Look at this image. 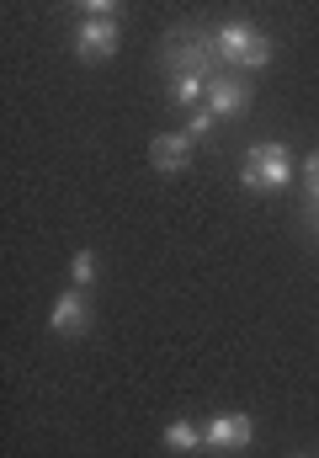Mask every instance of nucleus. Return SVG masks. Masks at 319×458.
<instances>
[{
	"mask_svg": "<svg viewBox=\"0 0 319 458\" xmlns=\"http://www.w3.org/2000/svg\"><path fill=\"white\" fill-rule=\"evenodd\" d=\"M213 43H218V59L234 64V70H266L272 64V38L245 27V21H223L213 32Z\"/></svg>",
	"mask_w": 319,
	"mask_h": 458,
	"instance_id": "obj_2",
	"label": "nucleus"
},
{
	"mask_svg": "<svg viewBox=\"0 0 319 458\" xmlns=\"http://www.w3.org/2000/svg\"><path fill=\"white\" fill-rule=\"evenodd\" d=\"M91 326V304H86V288H70L59 304H54V315H48V331H59V336H80Z\"/></svg>",
	"mask_w": 319,
	"mask_h": 458,
	"instance_id": "obj_7",
	"label": "nucleus"
},
{
	"mask_svg": "<svg viewBox=\"0 0 319 458\" xmlns=\"http://www.w3.org/2000/svg\"><path fill=\"white\" fill-rule=\"evenodd\" d=\"M315 234H319V208H315Z\"/></svg>",
	"mask_w": 319,
	"mask_h": 458,
	"instance_id": "obj_14",
	"label": "nucleus"
},
{
	"mask_svg": "<svg viewBox=\"0 0 319 458\" xmlns=\"http://www.w3.org/2000/svg\"><path fill=\"white\" fill-rule=\"evenodd\" d=\"M165 448H171V454H192V448H203V432H197L192 421H171V427H165Z\"/></svg>",
	"mask_w": 319,
	"mask_h": 458,
	"instance_id": "obj_9",
	"label": "nucleus"
},
{
	"mask_svg": "<svg viewBox=\"0 0 319 458\" xmlns=\"http://www.w3.org/2000/svg\"><path fill=\"white\" fill-rule=\"evenodd\" d=\"M203 97H208L203 107H208L213 117H239L250 107V81H245V75H218V81H208Z\"/></svg>",
	"mask_w": 319,
	"mask_h": 458,
	"instance_id": "obj_5",
	"label": "nucleus"
},
{
	"mask_svg": "<svg viewBox=\"0 0 319 458\" xmlns=\"http://www.w3.org/2000/svg\"><path fill=\"white\" fill-rule=\"evenodd\" d=\"M239 182L250 187V192H261V187H288L293 182V155H288V144H250L245 149V165H239Z\"/></svg>",
	"mask_w": 319,
	"mask_h": 458,
	"instance_id": "obj_3",
	"label": "nucleus"
},
{
	"mask_svg": "<svg viewBox=\"0 0 319 458\" xmlns=\"http://www.w3.org/2000/svg\"><path fill=\"white\" fill-rule=\"evenodd\" d=\"M165 70L176 75H197V81H218V43L203 32H171L165 38Z\"/></svg>",
	"mask_w": 319,
	"mask_h": 458,
	"instance_id": "obj_1",
	"label": "nucleus"
},
{
	"mask_svg": "<svg viewBox=\"0 0 319 458\" xmlns=\"http://www.w3.org/2000/svg\"><path fill=\"white\" fill-rule=\"evenodd\" d=\"M203 91H208V81H197V75H176V81H171V102H176V107H192Z\"/></svg>",
	"mask_w": 319,
	"mask_h": 458,
	"instance_id": "obj_10",
	"label": "nucleus"
},
{
	"mask_svg": "<svg viewBox=\"0 0 319 458\" xmlns=\"http://www.w3.org/2000/svg\"><path fill=\"white\" fill-rule=\"evenodd\" d=\"M213 123H218V117H213L208 107H197V113H192V123H187V133H192V144H197V139H208V133H213Z\"/></svg>",
	"mask_w": 319,
	"mask_h": 458,
	"instance_id": "obj_12",
	"label": "nucleus"
},
{
	"mask_svg": "<svg viewBox=\"0 0 319 458\" xmlns=\"http://www.w3.org/2000/svg\"><path fill=\"white\" fill-rule=\"evenodd\" d=\"M250 437H256V427L245 411H223L203 427V448H218V454H239V448H250Z\"/></svg>",
	"mask_w": 319,
	"mask_h": 458,
	"instance_id": "obj_4",
	"label": "nucleus"
},
{
	"mask_svg": "<svg viewBox=\"0 0 319 458\" xmlns=\"http://www.w3.org/2000/svg\"><path fill=\"white\" fill-rule=\"evenodd\" d=\"M117 43H122V32H117V21H86L80 32H75V54L86 59V64H102L117 54Z\"/></svg>",
	"mask_w": 319,
	"mask_h": 458,
	"instance_id": "obj_6",
	"label": "nucleus"
},
{
	"mask_svg": "<svg viewBox=\"0 0 319 458\" xmlns=\"http://www.w3.org/2000/svg\"><path fill=\"white\" fill-rule=\"evenodd\" d=\"M149 160H155V171H165V176L187 171V160H192V133H187V128H181V133H160V139L149 144Z\"/></svg>",
	"mask_w": 319,
	"mask_h": 458,
	"instance_id": "obj_8",
	"label": "nucleus"
},
{
	"mask_svg": "<svg viewBox=\"0 0 319 458\" xmlns=\"http://www.w3.org/2000/svg\"><path fill=\"white\" fill-rule=\"evenodd\" d=\"M70 272H75V288H91V283H97V256L80 250V256L70 261Z\"/></svg>",
	"mask_w": 319,
	"mask_h": 458,
	"instance_id": "obj_11",
	"label": "nucleus"
},
{
	"mask_svg": "<svg viewBox=\"0 0 319 458\" xmlns=\"http://www.w3.org/2000/svg\"><path fill=\"white\" fill-rule=\"evenodd\" d=\"M309 198H315V208H319V149L309 155Z\"/></svg>",
	"mask_w": 319,
	"mask_h": 458,
	"instance_id": "obj_13",
	"label": "nucleus"
}]
</instances>
